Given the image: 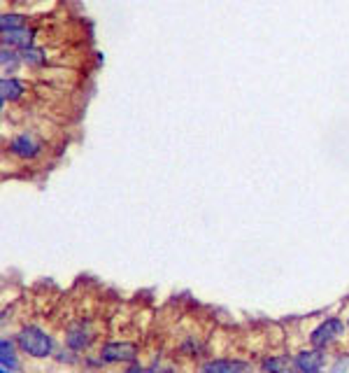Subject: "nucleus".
<instances>
[{
  "mask_svg": "<svg viewBox=\"0 0 349 373\" xmlns=\"http://www.w3.org/2000/svg\"><path fill=\"white\" fill-rule=\"evenodd\" d=\"M17 345L24 355L35 357V359H45L54 352V338L49 336L45 329L35 327V324H28V327L19 331Z\"/></svg>",
  "mask_w": 349,
  "mask_h": 373,
  "instance_id": "1",
  "label": "nucleus"
},
{
  "mask_svg": "<svg viewBox=\"0 0 349 373\" xmlns=\"http://www.w3.org/2000/svg\"><path fill=\"white\" fill-rule=\"evenodd\" d=\"M342 331H345V322H342L340 317H326V320L310 334V345L317 350H324L335 341V338L342 336Z\"/></svg>",
  "mask_w": 349,
  "mask_h": 373,
  "instance_id": "2",
  "label": "nucleus"
},
{
  "mask_svg": "<svg viewBox=\"0 0 349 373\" xmlns=\"http://www.w3.org/2000/svg\"><path fill=\"white\" fill-rule=\"evenodd\" d=\"M101 359L103 362H110V364H135L138 359V345L135 343H128V341H112V343H105L101 348Z\"/></svg>",
  "mask_w": 349,
  "mask_h": 373,
  "instance_id": "3",
  "label": "nucleus"
},
{
  "mask_svg": "<svg viewBox=\"0 0 349 373\" xmlns=\"http://www.w3.org/2000/svg\"><path fill=\"white\" fill-rule=\"evenodd\" d=\"M10 152L17 159H35L42 152V142L35 138L33 133H28V131H24V133H17L10 140Z\"/></svg>",
  "mask_w": 349,
  "mask_h": 373,
  "instance_id": "4",
  "label": "nucleus"
},
{
  "mask_svg": "<svg viewBox=\"0 0 349 373\" xmlns=\"http://www.w3.org/2000/svg\"><path fill=\"white\" fill-rule=\"evenodd\" d=\"M293 362H296L298 373H319L321 366L326 362V357L321 355V350L312 348V350H300L298 355L293 357Z\"/></svg>",
  "mask_w": 349,
  "mask_h": 373,
  "instance_id": "5",
  "label": "nucleus"
},
{
  "mask_svg": "<svg viewBox=\"0 0 349 373\" xmlns=\"http://www.w3.org/2000/svg\"><path fill=\"white\" fill-rule=\"evenodd\" d=\"M91 341H94V336H91V331L87 329V324H84V322H77V324H73V327L66 331L68 348L75 350V352L87 350L89 345H91Z\"/></svg>",
  "mask_w": 349,
  "mask_h": 373,
  "instance_id": "6",
  "label": "nucleus"
},
{
  "mask_svg": "<svg viewBox=\"0 0 349 373\" xmlns=\"http://www.w3.org/2000/svg\"><path fill=\"white\" fill-rule=\"evenodd\" d=\"M247 364L240 359H207L200 364V373H244Z\"/></svg>",
  "mask_w": 349,
  "mask_h": 373,
  "instance_id": "7",
  "label": "nucleus"
},
{
  "mask_svg": "<svg viewBox=\"0 0 349 373\" xmlns=\"http://www.w3.org/2000/svg\"><path fill=\"white\" fill-rule=\"evenodd\" d=\"M33 38H35L33 29L7 31V33H3V47H12V50H28V47H33Z\"/></svg>",
  "mask_w": 349,
  "mask_h": 373,
  "instance_id": "8",
  "label": "nucleus"
},
{
  "mask_svg": "<svg viewBox=\"0 0 349 373\" xmlns=\"http://www.w3.org/2000/svg\"><path fill=\"white\" fill-rule=\"evenodd\" d=\"M261 369H263L265 373H298L296 362H293L291 357H286V355L265 357L263 362H261Z\"/></svg>",
  "mask_w": 349,
  "mask_h": 373,
  "instance_id": "9",
  "label": "nucleus"
},
{
  "mask_svg": "<svg viewBox=\"0 0 349 373\" xmlns=\"http://www.w3.org/2000/svg\"><path fill=\"white\" fill-rule=\"evenodd\" d=\"M0 98H3V103L7 101H19L21 96L26 94V82L24 80H19V78H5L0 80Z\"/></svg>",
  "mask_w": 349,
  "mask_h": 373,
  "instance_id": "10",
  "label": "nucleus"
},
{
  "mask_svg": "<svg viewBox=\"0 0 349 373\" xmlns=\"http://www.w3.org/2000/svg\"><path fill=\"white\" fill-rule=\"evenodd\" d=\"M21 61H24L26 66H45L47 64V52L42 50V47H28V50H21Z\"/></svg>",
  "mask_w": 349,
  "mask_h": 373,
  "instance_id": "11",
  "label": "nucleus"
},
{
  "mask_svg": "<svg viewBox=\"0 0 349 373\" xmlns=\"http://www.w3.org/2000/svg\"><path fill=\"white\" fill-rule=\"evenodd\" d=\"M0 29H3V33L26 29V17L24 15H14V12H10V15H3V19H0Z\"/></svg>",
  "mask_w": 349,
  "mask_h": 373,
  "instance_id": "12",
  "label": "nucleus"
},
{
  "mask_svg": "<svg viewBox=\"0 0 349 373\" xmlns=\"http://www.w3.org/2000/svg\"><path fill=\"white\" fill-rule=\"evenodd\" d=\"M0 359H3V366H17V357H14V348H12V343L7 341V338H3L0 341Z\"/></svg>",
  "mask_w": 349,
  "mask_h": 373,
  "instance_id": "13",
  "label": "nucleus"
},
{
  "mask_svg": "<svg viewBox=\"0 0 349 373\" xmlns=\"http://www.w3.org/2000/svg\"><path fill=\"white\" fill-rule=\"evenodd\" d=\"M21 61V54H17L12 50V47H3V52H0V64H3V68H14Z\"/></svg>",
  "mask_w": 349,
  "mask_h": 373,
  "instance_id": "14",
  "label": "nucleus"
},
{
  "mask_svg": "<svg viewBox=\"0 0 349 373\" xmlns=\"http://www.w3.org/2000/svg\"><path fill=\"white\" fill-rule=\"evenodd\" d=\"M124 373H151V371L144 369V366H140V364H131Z\"/></svg>",
  "mask_w": 349,
  "mask_h": 373,
  "instance_id": "15",
  "label": "nucleus"
},
{
  "mask_svg": "<svg viewBox=\"0 0 349 373\" xmlns=\"http://www.w3.org/2000/svg\"><path fill=\"white\" fill-rule=\"evenodd\" d=\"M0 373H10V371H7V366H3V371H0Z\"/></svg>",
  "mask_w": 349,
  "mask_h": 373,
  "instance_id": "16",
  "label": "nucleus"
},
{
  "mask_svg": "<svg viewBox=\"0 0 349 373\" xmlns=\"http://www.w3.org/2000/svg\"><path fill=\"white\" fill-rule=\"evenodd\" d=\"M347 329H349V320H347Z\"/></svg>",
  "mask_w": 349,
  "mask_h": 373,
  "instance_id": "17",
  "label": "nucleus"
}]
</instances>
